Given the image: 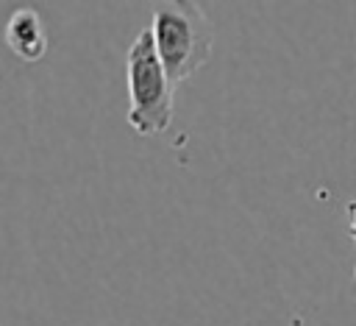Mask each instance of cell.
<instances>
[{"instance_id": "cell-5", "label": "cell", "mask_w": 356, "mask_h": 326, "mask_svg": "<svg viewBox=\"0 0 356 326\" xmlns=\"http://www.w3.org/2000/svg\"><path fill=\"white\" fill-rule=\"evenodd\" d=\"M353 276H356V267H353Z\"/></svg>"}, {"instance_id": "cell-1", "label": "cell", "mask_w": 356, "mask_h": 326, "mask_svg": "<svg viewBox=\"0 0 356 326\" xmlns=\"http://www.w3.org/2000/svg\"><path fill=\"white\" fill-rule=\"evenodd\" d=\"M128 72V125L139 137H153L170 128L172 123V95L175 84L170 81L150 28H142L125 56Z\"/></svg>"}, {"instance_id": "cell-4", "label": "cell", "mask_w": 356, "mask_h": 326, "mask_svg": "<svg viewBox=\"0 0 356 326\" xmlns=\"http://www.w3.org/2000/svg\"><path fill=\"white\" fill-rule=\"evenodd\" d=\"M348 237L356 242V201L348 203Z\"/></svg>"}, {"instance_id": "cell-3", "label": "cell", "mask_w": 356, "mask_h": 326, "mask_svg": "<svg viewBox=\"0 0 356 326\" xmlns=\"http://www.w3.org/2000/svg\"><path fill=\"white\" fill-rule=\"evenodd\" d=\"M6 45L22 61H39L47 53L44 22L33 8H17L6 25Z\"/></svg>"}, {"instance_id": "cell-2", "label": "cell", "mask_w": 356, "mask_h": 326, "mask_svg": "<svg viewBox=\"0 0 356 326\" xmlns=\"http://www.w3.org/2000/svg\"><path fill=\"white\" fill-rule=\"evenodd\" d=\"M150 31L156 39L159 59L175 86L192 78L211 59L214 28L197 3L156 6Z\"/></svg>"}]
</instances>
